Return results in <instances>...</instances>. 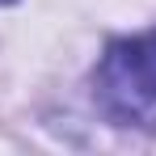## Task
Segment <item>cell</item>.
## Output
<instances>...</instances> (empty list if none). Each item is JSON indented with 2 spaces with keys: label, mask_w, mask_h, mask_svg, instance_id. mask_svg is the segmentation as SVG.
I'll return each instance as SVG.
<instances>
[{
  "label": "cell",
  "mask_w": 156,
  "mask_h": 156,
  "mask_svg": "<svg viewBox=\"0 0 156 156\" xmlns=\"http://www.w3.org/2000/svg\"><path fill=\"white\" fill-rule=\"evenodd\" d=\"M93 93L114 122L156 131V30L105 47L93 72Z\"/></svg>",
  "instance_id": "1"
},
{
  "label": "cell",
  "mask_w": 156,
  "mask_h": 156,
  "mask_svg": "<svg viewBox=\"0 0 156 156\" xmlns=\"http://www.w3.org/2000/svg\"><path fill=\"white\" fill-rule=\"evenodd\" d=\"M0 4H13V0H0Z\"/></svg>",
  "instance_id": "2"
}]
</instances>
